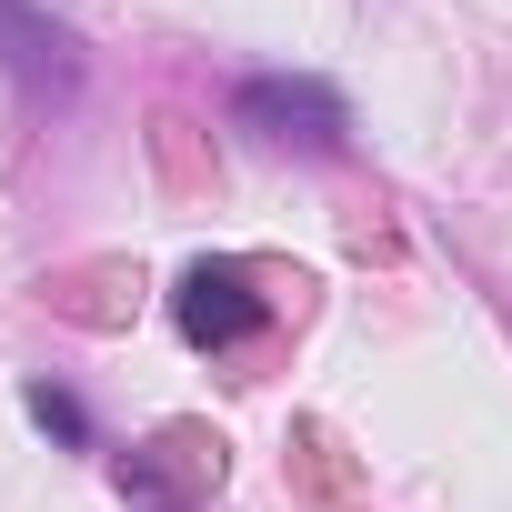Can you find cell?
<instances>
[{"mask_svg":"<svg viewBox=\"0 0 512 512\" xmlns=\"http://www.w3.org/2000/svg\"><path fill=\"white\" fill-rule=\"evenodd\" d=\"M231 121L262 131V141H282V151H342V131H352L342 91H332V81H302V71L241 81V91H231Z\"/></svg>","mask_w":512,"mask_h":512,"instance_id":"cell-1","label":"cell"},{"mask_svg":"<svg viewBox=\"0 0 512 512\" xmlns=\"http://www.w3.org/2000/svg\"><path fill=\"white\" fill-rule=\"evenodd\" d=\"M171 312H181V332L201 352H231V342H251V332L272 322V292H262L251 262H191L181 292H171Z\"/></svg>","mask_w":512,"mask_h":512,"instance_id":"cell-2","label":"cell"},{"mask_svg":"<svg viewBox=\"0 0 512 512\" xmlns=\"http://www.w3.org/2000/svg\"><path fill=\"white\" fill-rule=\"evenodd\" d=\"M0 71H21L31 91H71V81H81L71 31L41 11V0H0Z\"/></svg>","mask_w":512,"mask_h":512,"instance_id":"cell-3","label":"cell"},{"mask_svg":"<svg viewBox=\"0 0 512 512\" xmlns=\"http://www.w3.org/2000/svg\"><path fill=\"white\" fill-rule=\"evenodd\" d=\"M21 402H31V422H41V432H61V442H91V422H81V402H71V392H51V382H31Z\"/></svg>","mask_w":512,"mask_h":512,"instance_id":"cell-4","label":"cell"}]
</instances>
